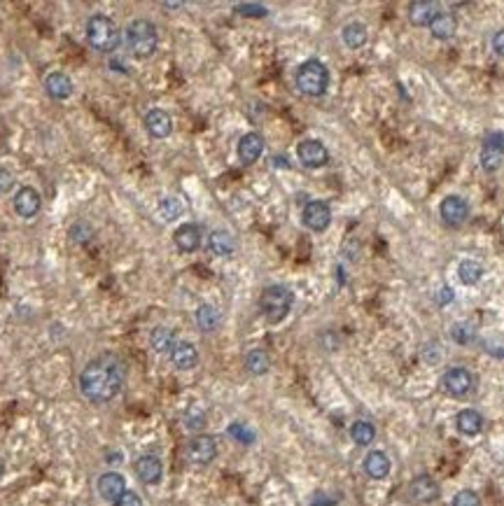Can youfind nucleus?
<instances>
[{
	"label": "nucleus",
	"mask_w": 504,
	"mask_h": 506,
	"mask_svg": "<svg viewBox=\"0 0 504 506\" xmlns=\"http://www.w3.org/2000/svg\"><path fill=\"white\" fill-rule=\"evenodd\" d=\"M126 371L122 359L115 355H101L89 361L80 373V392L84 399L105 403L122 392Z\"/></svg>",
	"instance_id": "1"
},
{
	"label": "nucleus",
	"mask_w": 504,
	"mask_h": 506,
	"mask_svg": "<svg viewBox=\"0 0 504 506\" xmlns=\"http://www.w3.org/2000/svg\"><path fill=\"white\" fill-rule=\"evenodd\" d=\"M87 42L92 50L101 54H110L119 47L122 35H119L117 23L107 14H94L87 21Z\"/></svg>",
	"instance_id": "2"
},
{
	"label": "nucleus",
	"mask_w": 504,
	"mask_h": 506,
	"mask_svg": "<svg viewBox=\"0 0 504 506\" xmlns=\"http://www.w3.org/2000/svg\"><path fill=\"white\" fill-rule=\"evenodd\" d=\"M157 26L147 19H136L126 26V45L136 59H149L157 52Z\"/></svg>",
	"instance_id": "3"
},
{
	"label": "nucleus",
	"mask_w": 504,
	"mask_h": 506,
	"mask_svg": "<svg viewBox=\"0 0 504 506\" xmlns=\"http://www.w3.org/2000/svg\"><path fill=\"white\" fill-rule=\"evenodd\" d=\"M329 87V70L317 59H311L299 65L297 70V89L306 96H322Z\"/></svg>",
	"instance_id": "4"
},
{
	"label": "nucleus",
	"mask_w": 504,
	"mask_h": 506,
	"mask_svg": "<svg viewBox=\"0 0 504 506\" xmlns=\"http://www.w3.org/2000/svg\"><path fill=\"white\" fill-rule=\"evenodd\" d=\"M292 304H294L292 292L287 287H283V285L266 287L262 292V299H260L264 317H266L271 324L283 322L287 317V313H290V308H292Z\"/></svg>",
	"instance_id": "5"
},
{
	"label": "nucleus",
	"mask_w": 504,
	"mask_h": 506,
	"mask_svg": "<svg viewBox=\"0 0 504 506\" xmlns=\"http://www.w3.org/2000/svg\"><path fill=\"white\" fill-rule=\"evenodd\" d=\"M441 388H443V392L451 394V397H465V394L472 392L474 378H472V373L467 369L455 366V369H448L441 376Z\"/></svg>",
	"instance_id": "6"
},
{
	"label": "nucleus",
	"mask_w": 504,
	"mask_h": 506,
	"mask_svg": "<svg viewBox=\"0 0 504 506\" xmlns=\"http://www.w3.org/2000/svg\"><path fill=\"white\" fill-rule=\"evenodd\" d=\"M215 455H218V443L208 434L194 436L187 445V460L191 465H210L215 460Z\"/></svg>",
	"instance_id": "7"
},
{
	"label": "nucleus",
	"mask_w": 504,
	"mask_h": 506,
	"mask_svg": "<svg viewBox=\"0 0 504 506\" xmlns=\"http://www.w3.org/2000/svg\"><path fill=\"white\" fill-rule=\"evenodd\" d=\"M504 161V136L502 134H490L485 138L483 149H481V166L483 171L493 173L502 166Z\"/></svg>",
	"instance_id": "8"
},
{
	"label": "nucleus",
	"mask_w": 504,
	"mask_h": 506,
	"mask_svg": "<svg viewBox=\"0 0 504 506\" xmlns=\"http://www.w3.org/2000/svg\"><path fill=\"white\" fill-rule=\"evenodd\" d=\"M297 156H299V161H302L306 168H322L329 161L327 147L320 140H304V143H299Z\"/></svg>",
	"instance_id": "9"
},
{
	"label": "nucleus",
	"mask_w": 504,
	"mask_h": 506,
	"mask_svg": "<svg viewBox=\"0 0 504 506\" xmlns=\"http://www.w3.org/2000/svg\"><path fill=\"white\" fill-rule=\"evenodd\" d=\"M306 229H311V231H325L329 226V222H332V210L325 201H311L308 206L304 208V215H302Z\"/></svg>",
	"instance_id": "10"
},
{
	"label": "nucleus",
	"mask_w": 504,
	"mask_h": 506,
	"mask_svg": "<svg viewBox=\"0 0 504 506\" xmlns=\"http://www.w3.org/2000/svg\"><path fill=\"white\" fill-rule=\"evenodd\" d=\"M42 208V198H40V191L33 189V187H21L19 191H17L14 196V210L17 215L23 217V220H31L40 213Z\"/></svg>",
	"instance_id": "11"
},
{
	"label": "nucleus",
	"mask_w": 504,
	"mask_h": 506,
	"mask_svg": "<svg viewBox=\"0 0 504 506\" xmlns=\"http://www.w3.org/2000/svg\"><path fill=\"white\" fill-rule=\"evenodd\" d=\"M126 492V481L122 474L117 472H105L98 478V495L110 504H117L119 497Z\"/></svg>",
	"instance_id": "12"
},
{
	"label": "nucleus",
	"mask_w": 504,
	"mask_h": 506,
	"mask_svg": "<svg viewBox=\"0 0 504 506\" xmlns=\"http://www.w3.org/2000/svg\"><path fill=\"white\" fill-rule=\"evenodd\" d=\"M439 210H441L443 222H446V224H451V226H460L462 222L467 220V215H470V206H467V201H465V198H460V196L443 198Z\"/></svg>",
	"instance_id": "13"
},
{
	"label": "nucleus",
	"mask_w": 504,
	"mask_h": 506,
	"mask_svg": "<svg viewBox=\"0 0 504 506\" xmlns=\"http://www.w3.org/2000/svg\"><path fill=\"white\" fill-rule=\"evenodd\" d=\"M136 474L143 483L154 485L161 481V474H164V467H161V460L157 455H143L136 460Z\"/></svg>",
	"instance_id": "14"
},
{
	"label": "nucleus",
	"mask_w": 504,
	"mask_h": 506,
	"mask_svg": "<svg viewBox=\"0 0 504 506\" xmlns=\"http://www.w3.org/2000/svg\"><path fill=\"white\" fill-rule=\"evenodd\" d=\"M437 17H439V3L416 0V3L409 5V19H411L413 26H430Z\"/></svg>",
	"instance_id": "15"
},
{
	"label": "nucleus",
	"mask_w": 504,
	"mask_h": 506,
	"mask_svg": "<svg viewBox=\"0 0 504 506\" xmlns=\"http://www.w3.org/2000/svg\"><path fill=\"white\" fill-rule=\"evenodd\" d=\"M264 152V138L257 134V131H252V134H245L241 138V143H238V159L243 161V164H255L257 159L262 156Z\"/></svg>",
	"instance_id": "16"
},
{
	"label": "nucleus",
	"mask_w": 504,
	"mask_h": 506,
	"mask_svg": "<svg viewBox=\"0 0 504 506\" xmlns=\"http://www.w3.org/2000/svg\"><path fill=\"white\" fill-rule=\"evenodd\" d=\"M45 92L54 101H65L73 94V82H70V77L63 75V72H50V75L45 77Z\"/></svg>",
	"instance_id": "17"
},
{
	"label": "nucleus",
	"mask_w": 504,
	"mask_h": 506,
	"mask_svg": "<svg viewBox=\"0 0 504 506\" xmlns=\"http://www.w3.org/2000/svg\"><path fill=\"white\" fill-rule=\"evenodd\" d=\"M145 129L149 131V136L152 138H168L173 131V119L171 114L164 112V110H149L147 117H145Z\"/></svg>",
	"instance_id": "18"
},
{
	"label": "nucleus",
	"mask_w": 504,
	"mask_h": 506,
	"mask_svg": "<svg viewBox=\"0 0 504 506\" xmlns=\"http://www.w3.org/2000/svg\"><path fill=\"white\" fill-rule=\"evenodd\" d=\"M171 359L180 371H189L199 364V352H196V348L191 346V343L178 341L176 348H173V352H171Z\"/></svg>",
	"instance_id": "19"
},
{
	"label": "nucleus",
	"mask_w": 504,
	"mask_h": 506,
	"mask_svg": "<svg viewBox=\"0 0 504 506\" xmlns=\"http://www.w3.org/2000/svg\"><path fill=\"white\" fill-rule=\"evenodd\" d=\"M173 240L180 252H194L201 245V229L196 224H182L173 233Z\"/></svg>",
	"instance_id": "20"
},
{
	"label": "nucleus",
	"mask_w": 504,
	"mask_h": 506,
	"mask_svg": "<svg viewBox=\"0 0 504 506\" xmlns=\"http://www.w3.org/2000/svg\"><path fill=\"white\" fill-rule=\"evenodd\" d=\"M411 495L420 504H430L439 497V485H437L434 478H430V476H418L411 483Z\"/></svg>",
	"instance_id": "21"
},
{
	"label": "nucleus",
	"mask_w": 504,
	"mask_h": 506,
	"mask_svg": "<svg viewBox=\"0 0 504 506\" xmlns=\"http://www.w3.org/2000/svg\"><path fill=\"white\" fill-rule=\"evenodd\" d=\"M208 248L218 257H229L233 255V250H236V238H233L227 229H215L208 238Z\"/></svg>",
	"instance_id": "22"
},
{
	"label": "nucleus",
	"mask_w": 504,
	"mask_h": 506,
	"mask_svg": "<svg viewBox=\"0 0 504 506\" xmlns=\"http://www.w3.org/2000/svg\"><path fill=\"white\" fill-rule=\"evenodd\" d=\"M364 472H367L369 478H386L390 474V460L386 453H381V450H371V453L364 457Z\"/></svg>",
	"instance_id": "23"
},
{
	"label": "nucleus",
	"mask_w": 504,
	"mask_h": 506,
	"mask_svg": "<svg viewBox=\"0 0 504 506\" xmlns=\"http://www.w3.org/2000/svg\"><path fill=\"white\" fill-rule=\"evenodd\" d=\"M455 425H458V430L462 434H467V436H476L479 432L483 430V418L481 413L472 411V408H467V411H460L458 418H455Z\"/></svg>",
	"instance_id": "24"
},
{
	"label": "nucleus",
	"mask_w": 504,
	"mask_h": 506,
	"mask_svg": "<svg viewBox=\"0 0 504 506\" xmlns=\"http://www.w3.org/2000/svg\"><path fill=\"white\" fill-rule=\"evenodd\" d=\"M149 343H152L154 352L159 355H171L173 348H176V334H173V329L168 327H157L152 331V336H149Z\"/></svg>",
	"instance_id": "25"
},
{
	"label": "nucleus",
	"mask_w": 504,
	"mask_h": 506,
	"mask_svg": "<svg viewBox=\"0 0 504 506\" xmlns=\"http://www.w3.org/2000/svg\"><path fill=\"white\" fill-rule=\"evenodd\" d=\"M455 28H458V23H455V17L453 14H443V12H439V17H437V19L430 23V31H432V35H434L437 40L453 38Z\"/></svg>",
	"instance_id": "26"
},
{
	"label": "nucleus",
	"mask_w": 504,
	"mask_h": 506,
	"mask_svg": "<svg viewBox=\"0 0 504 506\" xmlns=\"http://www.w3.org/2000/svg\"><path fill=\"white\" fill-rule=\"evenodd\" d=\"M341 35H344L346 47H350V50H359V47L367 42V26L359 23V21H353L344 28V33Z\"/></svg>",
	"instance_id": "27"
},
{
	"label": "nucleus",
	"mask_w": 504,
	"mask_h": 506,
	"mask_svg": "<svg viewBox=\"0 0 504 506\" xmlns=\"http://www.w3.org/2000/svg\"><path fill=\"white\" fill-rule=\"evenodd\" d=\"M271 361H269V355L264 350H250L245 355V369H248L252 376H262V373L269 371Z\"/></svg>",
	"instance_id": "28"
},
{
	"label": "nucleus",
	"mask_w": 504,
	"mask_h": 506,
	"mask_svg": "<svg viewBox=\"0 0 504 506\" xmlns=\"http://www.w3.org/2000/svg\"><path fill=\"white\" fill-rule=\"evenodd\" d=\"M458 273H460V280L465 282V285H476L483 275V266L479 262H474V259H465V262L460 264Z\"/></svg>",
	"instance_id": "29"
},
{
	"label": "nucleus",
	"mask_w": 504,
	"mask_h": 506,
	"mask_svg": "<svg viewBox=\"0 0 504 506\" xmlns=\"http://www.w3.org/2000/svg\"><path fill=\"white\" fill-rule=\"evenodd\" d=\"M196 324H199V327H201L203 331H213V329H218V324H220V313L215 310L213 306L203 304V306H199V310H196Z\"/></svg>",
	"instance_id": "30"
},
{
	"label": "nucleus",
	"mask_w": 504,
	"mask_h": 506,
	"mask_svg": "<svg viewBox=\"0 0 504 506\" xmlns=\"http://www.w3.org/2000/svg\"><path fill=\"white\" fill-rule=\"evenodd\" d=\"M350 436H353V441H355L357 445H369L371 441H374L376 430H374V425H371V423L357 420V423H353V427H350Z\"/></svg>",
	"instance_id": "31"
},
{
	"label": "nucleus",
	"mask_w": 504,
	"mask_h": 506,
	"mask_svg": "<svg viewBox=\"0 0 504 506\" xmlns=\"http://www.w3.org/2000/svg\"><path fill=\"white\" fill-rule=\"evenodd\" d=\"M182 203L178 201V198H173V196H168V198H164V201L159 203V215L164 217L166 222H173V220H178L180 215H182Z\"/></svg>",
	"instance_id": "32"
},
{
	"label": "nucleus",
	"mask_w": 504,
	"mask_h": 506,
	"mask_svg": "<svg viewBox=\"0 0 504 506\" xmlns=\"http://www.w3.org/2000/svg\"><path fill=\"white\" fill-rule=\"evenodd\" d=\"M203 425H206V413H203V408L191 406L189 411L185 413V427L191 432H199L203 430Z\"/></svg>",
	"instance_id": "33"
},
{
	"label": "nucleus",
	"mask_w": 504,
	"mask_h": 506,
	"mask_svg": "<svg viewBox=\"0 0 504 506\" xmlns=\"http://www.w3.org/2000/svg\"><path fill=\"white\" fill-rule=\"evenodd\" d=\"M233 10L243 17H266L269 14V10L264 8V5H257V3H238Z\"/></svg>",
	"instance_id": "34"
},
{
	"label": "nucleus",
	"mask_w": 504,
	"mask_h": 506,
	"mask_svg": "<svg viewBox=\"0 0 504 506\" xmlns=\"http://www.w3.org/2000/svg\"><path fill=\"white\" fill-rule=\"evenodd\" d=\"M453 506H481V499L474 490H460L453 497Z\"/></svg>",
	"instance_id": "35"
},
{
	"label": "nucleus",
	"mask_w": 504,
	"mask_h": 506,
	"mask_svg": "<svg viewBox=\"0 0 504 506\" xmlns=\"http://www.w3.org/2000/svg\"><path fill=\"white\" fill-rule=\"evenodd\" d=\"M229 434L233 439H238L241 443H252V441H255V434H252L245 425H238V423H233L229 427Z\"/></svg>",
	"instance_id": "36"
},
{
	"label": "nucleus",
	"mask_w": 504,
	"mask_h": 506,
	"mask_svg": "<svg viewBox=\"0 0 504 506\" xmlns=\"http://www.w3.org/2000/svg\"><path fill=\"white\" fill-rule=\"evenodd\" d=\"M453 339L458 343H467L472 339V327H470V324H455V327H453Z\"/></svg>",
	"instance_id": "37"
},
{
	"label": "nucleus",
	"mask_w": 504,
	"mask_h": 506,
	"mask_svg": "<svg viewBox=\"0 0 504 506\" xmlns=\"http://www.w3.org/2000/svg\"><path fill=\"white\" fill-rule=\"evenodd\" d=\"M112 506H143V502H140V497H138L134 490H126L124 495L119 497V502L112 504Z\"/></svg>",
	"instance_id": "38"
},
{
	"label": "nucleus",
	"mask_w": 504,
	"mask_h": 506,
	"mask_svg": "<svg viewBox=\"0 0 504 506\" xmlns=\"http://www.w3.org/2000/svg\"><path fill=\"white\" fill-rule=\"evenodd\" d=\"M12 185H14L12 173L5 171V168H0V194H8V191L12 189Z\"/></svg>",
	"instance_id": "39"
},
{
	"label": "nucleus",
	"mask_w": 504,
	"mask_h": 506,
	"mask_svg": "<svg viewBox=\"0 0 504 506\" xmlns=\"http://www.w3.org/2000/svg\"><path fill=\"white\" fill-rule=\"evenodd\" d=\"M493 50H495V54L497 56H502L504 59V31H500L493 38Z\"/></svg>",
	"instance_id": "40"
},
{
	"label": "nucleus",
	"mask_w": 504,
	"mask_h": 506,
	"mask_svg": "<svg viewBox=\"0 0 504 506\" xmlns=\"http://www.w3.org/2000/svg\"><path fill=\"white\" fill-rule=\"evenodd\" d=\"M441 292H443V294L439 297V304H446V301H451V299H453V292H451V289H448V287H443Z\"/></svg>",
	"instance_id": "41"
},
{
	"label": "nucleus",
	"mask_w": 504,
	"mask_h": 506,
	"mask_svg": "<svg viewBox=\"0 0 504 506\" xmlns=\"http://www.w3.org/2000/svg\"><path fill=\"white\" fill-rule=\"evenodd\" d=\"M3 472H5V467H3V460H0V478H3Z\"/></svg>",
	"instance_id": "42"
}]
</instances>
